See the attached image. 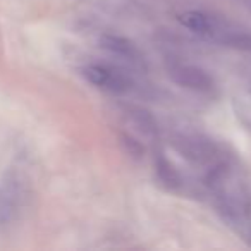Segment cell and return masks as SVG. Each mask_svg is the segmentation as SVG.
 Wrapping results in <instances>:
<instances>
[{
    "label": "cell",
    "instance_id": "1",
    "mask_svg": "<svg viewBox=\"0 0 251 251\" xmlns=\"http://www.w3.org/2000/svg\"><path fill=\"white\" fill-rule=\"evenodd\" d=\"M196 171L217 215L251 246V179L236 153L224 143Z\"/></svg>",
    "mask_w": 251,
    "mask_h": 251
},
{
    "label": "cell",
    "instance_id": "2",
    "mask_svg": "<svg viewBox=\"0 0 251 251\" xmlns=\"http://www.w3.org/2000/svg\"><path fill=\"white\" fill-rule=\"evenodd\" d=\"M177 21L188 31L208 43L251 52V31L226 16L201 9H188L177 14Z\"/></svg>",
    "mask_w": 251,
    "mask_h": 251
},
{
    "label": "cell",
    "instance_id": "3",
    "mask_svg": "<svg viewBox=\"0 0 251 251\" xmlns=\"http://www.w3.org/2000/svg\"><path fill=\"white\" fill-rule=\"evenodd\" d=\"M28 179L21 171L14 169L0 181V230L11 226L28 200Z\"/></svg>",
    "mask_w": 251,
    "mask_h": 251
},
{
    "label": "cell",
    "instance_id": "4",
    "mask_svg": "<svg viewBox=\"0 0 251 251\" xmlns=\"http://www.w3.org/2000/svg\"><path fill=\"white\" fill-rule=\"evenodd\" d=\"M81 76L93 88L108 95H127L134 90L133 77L126 74V71L114 67L110 64L91 62L81 67Z\"/></svg>",
    "mask_w": 251,
    "mask_h": 251
},
{
    "label": "cell",
    "instance_id": "5",
    "mask_svg": "<svg viewBox=\"0 0 251 251\" xmlns=\"http://www.w3.org/2000/svg\"><path fill=\"white\" fill-rule=\"evenodd\" d=\"M167 73L174 83L186 88L189 91H195L203 97H215L217 95V83L208 74V71L201 69L200 66L191 62H182V60H169Z\"/></svg>",
    "mask_w": 251,
    "mask_h": 251
},
{
    "label": "cell",
    "instance_id": "6",
    "mask_svg": "<svg viewBox=\"0 0 251 251\" xmlns=\"http://www.w3.org/2000/svg\"><path fill=\"white\" fill-rule=\"evenodd\" d=\"M100 47L103 50H107L108 53L124 60L133 69H140V71L147 69V57H145L143 50L133 40L126 38L122 35L108 33V35H103L100 38Z\"/></svg>",
    "mask_w": 251,
    "mask_h": 251
}]
</instances>
